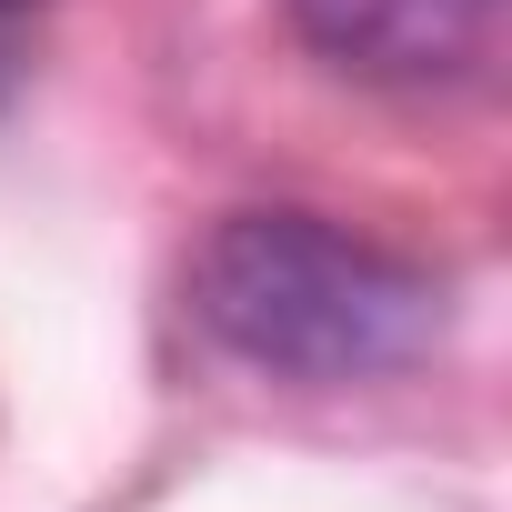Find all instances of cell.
Returning a JSON list of instances; mask_svg holds the SVG:
<instances>
[{"mask_svg":"<svg viewBox=\"0 0 512 512\" xmlns=\"http://www.w3.org/2000/svg\"><path fill=\"white\" fill-rule=\"evenodd\" d=\"M191 312L221 352L282 382H372L442 332L432 272L322 211H231L191 251Z\"/></svg>","mask_w":512,"mask_h":512,"instance_id":"1","label":"cell"},{"mask_svg":"<svg viewBox=\"0 0 512 512\" xmlns=\"http://www.w3.org/2000/svg\"><path fill=\"white\" fill-rule=\"evenodd\" d=\"M292 21L362 81H452L492 51L502 0H292Z\"/></svg>","mask_w":512,"mask_h":512,"instance_id":"2","label":"cell"},{"mask_svg":"<svg viewBox=\"0 0 512 512\" xmlns=\"http://www.w3.org/2000/svg\"><path fill=\"white\" fill-rule=\"evenodd\" d=\"M11 71H21V61H11V21H0V91H11Z\"/></svg>","mask_w":512,"mask_h":512,"instance_id":"3","label":"cell"},{"mask_svg":"<svg viewBox=\"0 0 512 512\" xmlns=\"http://www.w3.org/2000/svg\"><path fill=\"white\" fill-rule=\"evenodd\" d=\"M21 11H31V0H0V21H21Z\"/></svg>","mask_w":512,"mask_h":512,"instance_id":"4","label":"cell"}]
</instances>
